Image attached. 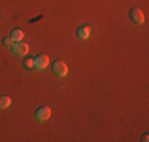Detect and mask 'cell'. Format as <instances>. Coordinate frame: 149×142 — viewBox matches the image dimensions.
I'll return each instance as SVG.
<instances>
[{
  "label": "cell",
  "mask_w": 149,
  "mask_h": 142,
  "mask_svg": "<svg viewBox=\"0 0 149 142\" xmlns=\"http://www.w3.org/2000/svg\"><path fill=\"white\" fill-rule=\"evenodd\" d=\"M52 71H54L59 77H65L67 74H68V68H67V65L62 60H56V62L52 63Z\"/></svg>",
  "instance_id": "obj_1"
},
{
  "label": "cell",
  "mask_w": 149,
  "mask_h": 142,
  "mask_svg": "<svg viewBox=\"0 0 149 142\" xmlns=\"http://www.w3.org/2000/svg\"><path fill=\"white\" fill-rule=\"evenodd\" d=\"M129 16H130V21L135 22V24H138V26H141V24L144 22V14H143L141 10H138V8L132 10V11L129 13Z\"/></svg>",
  "instance_id": "obj_2"
},
{
  "label": "cell",
  "mask_w": 149,
  "mask_h": 142,
  "mask_svg": "<svg viewBox=\"0 0 149 142\" xmlns=\"http://www.w3.org/2000/svg\"><path fill=\"white\" fill-rule=\"evenodd\" d=\"M49 117H51V109L48 108V106H43V108H40L35 114V119L40 120V122H45V120H48Z\"/></svg>",
  "instance_id": "obj_3"
},
{
  "label": "cell",
  "mask_w": 149,
  "mask_h": 142,
  "mask_svg": "<svg viewBox=\"0 0 149 142\" xmlns=\"http://www.w3.org/2000/svg\"><path fill=\"white\" fill-rule=\"evenodd\" d=\"M13 52H15L16 55H26L27 52H29V46H27L26 43H22V41L15 43V46H13Z\"/></svg>",
  "instance_id": "obj_4"
},
{
  "label": "cell",
  "mask_w": 149,
  "mask_h": 142,
  "mask_svg": "<svg viewBox=\"0 0 149 142\" xmlns=\"http://www.w3.org/2000/svg\"><path fill=\"white\" fill-rule=\"evenodd\" d=\"M35 60V68H38V70H45L46 66L49 65V59H48V55H38L37 59H33Z\"/></svg>",
  "instance_id": "obj_5"
},
{
  "label": "cell",
  "mask_w": 149,
  "mask_h": 142,
  "mask_svg": "<svg viewBox=\"0 0 149 142\" xmlns=\"http://www.w3.org/2000/svg\"><path fill=\"white\" fill-rule=\"evenodd\" d=\"M76 35L79 40H87V38L91 37V28L89 27H81L76 30Z\"/></svg>",
  "instance_id": "obj_6"
},
{
  "label": "cell",
  "mask_w": 149,
  "mask_h": 142,
  "mask_svg": "<svg viewBox=\"0 0 149 142\" xmlns=\"http://www.w3.org/2000/svg\"><path fill=\"white\" fill-rule=\"evenodd\" d=\"M11 106V98L10 97H0V111H5Z\"/></svg>",
  "instance_id": "obj_7"
},
{
  "label": "cell",
  "mask_w": 149,
  "mask_h": 142,
  "mask_svg": "<svg viewBox=\"0 0 149 142\" xmlns=\"http://www.w3.org/2000/svg\"><path fill=\"white\" fill-rule=\"evenodd\" d=\"M22 38H24V32L22 30H13L11 32V40H13V43H19V41H22Z\"/></svg>",
  "instance_id": "obj_8"
},
{
  "label": "cell",
  "mask_w": 149,
  "mask_h": 142,
  "mask_svg": "<svg viewBox=\"0 0 149 142\" xmlns=\"http://www.w3.org/2000/svg\"><path fill=\"white\" fill-rule=\"evenodd\" d=\"M33 66H35V60L33 59H27L26 62H24V68L30 70V68H33Z\"/></svg>",
  "instance_id": "obj_9"
},
{
  "label": "cell",
  "mask_w": 149,
  "mask_h": 142,
  "mask_svg": "<svg viewBox=\"0 0 149 142\" xmlns=\"http://www.w3.org/2000/svg\"><path fill=\"white\" fill-rule=\"evenodd\" d=\"M2 44L5 46V48H10V46H13V40H11V37H6V38H3Z\"/></svg>",
  "instance_id": "obj_10"
}]
</instances>
